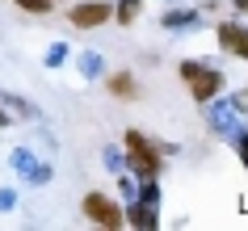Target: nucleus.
<instances>
[{
  "instance_id": "obj_1",
  "label": "nucleus",
  "mask_w": 248,
  "mask_h": 231,
  "mask_svg": "<svg viewBox=\"0 0 248 231\" xmlns=\"http://www.w3.org/2000/svg\"><path fill=\"white\" fill-rule=\"evenodd\" d=\"M122 147H126L131 168H135L143 181H156V177H160V147L147 139L143 130H126V135H122Z\"/></svg>"
},
{
  "instance_id": "obj_2",
  "label": "nucleus",
  "mask_w": 248,
  "mask_h": 231,
  "mask_svg": "<svg viewBox=\"0 0 248 231\" xmlns=\"http://www.w3.org/2000/svg\"><path fill=\"white\" fill-rule=\"evenodd\" d=\"M181 80H185V89H189V97L194 101H210V97H219L223 89V72H215V67L206 63H198V59H181Z\"/></svg>"
},
{
  "instance_id": "obj_3",
  "label": "nucleus",
  "mask_w": 248,
  "mask_h": 231,
  "mask_svg": "<svg viewBox=\"0 0 248 231\" xmlns=\"http://www.w3.org/2000/svg\"><path fill=\"white\" fill-rule=\"evenodd\" d=\"M80 210H84V218H89L93 227H105V231H122L126 227V210L109 198V193H84V202H80Z\"/></svg>"
},
{
  "instance_id": "obj_4",
  "label": "nucleus",
  "mask_w": 248,
  "mask_h": 231,
  "mask_svg": "<svg viewBox=\"0 0 248 231\" xmlns=\"http://www.w3.org/2000/svg\"><path fill=\"white\" fill-rule=\"evenodd\" d=\"M67 21L76 30H97L105 21H114V4H105V0H76L72 13H67Z\"/></svg>"
},
{
  "instance_id": "obj_5",
  "label": "nucleus",
  "mask_w": 248,
  "mask_h": 231,
  "mask_svg": "<svg viewBox=\"0 0 248 231\" xmlns=\"http://www.w3.org/2000/svg\"><path fill=\"white\" fill-rule=\"evenodd\" d=\"M219 46L227 55H240V59H248V26L244 21H219Z\"/></svg>"
},
{
  "instance_id": "obj_6",
  "label": "nucleus",
  "mask_w": 248,
  "mask_h": 231,
  "mask_svg": "<svg viewBox=\"0 0 248 231\" xmlns=\"http://www.w3.org/2000/svg\"><path fill=\"white\" fill-rule=\"evenodd\" d=\"M105 89L114 92L118 101H139V84H135L131 72H114V76L105 80Z\"/></svg>"
},
{
  "instance_id": "obj_7",
  "label": "nucleus",
  "mask_w": 248,
  "mask_h": 231,
  "mask_svg": "<svg viewBox=\"0 0 248 231\" xmlns=\"http://www.w3.org/2000/svg\"><path fill=\"white\" fill-rule=\"evenodd\" d=\"M126 227L156 231V227H160V218H156V210H152V202H143V206H131V210H126Z\"/></svg>"
},
{
  "instance_id": "obj_8",
  "label": "nucleus",
  "mask_w": 248,
  "mask_h": 231,
  "mask_svg": "<svg viewBox=\"0 0 248 231\" xmlns=\"http://www.w3.org/2000/svg\"><path fill=\"white\" fill-rule=\"evenodd\" d=\"M139 13H143V0H118L114 4V21L118 26H135Z\"/></svg>"
},
{
  "instance_id": "obj_9",
  "label": "nucleus",
  "mask_w": 248,
  "mask_h": 231,
  "mask_svg": "<svg viewBox=\"0 0 248 231\" xmlns=\"http://www.w3.org/2000/svg\"><path fill=\"white\" fill-rule=\"evenodd\" d=\"M21 13H34V17H46V13H55V0H13Z\"/></svg>"
},
{
  "instance_id": "obj_10",
  "label": "nucleus",
  "mask_w": 248,
  "mask_h": 231,
  "mask_svg": "<svg viewBox=\"0 0 248 231\" xmlns=\"http://www.w3.org/2000/svg\"><path fill=\"white\" fill-rule=\"evenodd\" d=\"M189 21H198V13H169V17H164V26H172V30H177V26H189Z\"/></svg>"
},
{
  "instance_id": "obj_11",
  "label": "nucleus",
  "mask_w": 248,
  "mask_h": 231,
  "mask_svg": "<svg viewBox=\"0 0 248 231\" xmlns=\"http://www.w3.org/2000/svg\"><path fill=\"white\" fill-rule=\"evenodd\" d=\"M232 105L240 109V114H248V92H235V97H232Z\"/></svg>"
},
{
  "instance_id": "obj_12",
  "label": "nucleus",
  "mask_w": 248,
  "mask_h": 231,
  "mask_svg": "<svg viewBox=\"0 0 248 231\" xmlns=\"http://www.w3.org/2000/svg\"><path fill=\"white\" fill-rule=\"evenodd\" d=\"M240 160H244V164H248V135H244V139H240Z\"/></svg>"
},
{
  "instance_id": "obj_13",
  "label": "nucleus",
  "mask_w": 248,
  "mask_h": 231,
  "mask_svg": "<svg viewBox=\"0 0 248 231\" xmlns=\"http://www.w3.org/2000/svg\"><path fill=\"white\" fill-rule=\"evenodd\" d=\"M235 13H248V0H235Z\"/></svg>"
}]
</instances>
